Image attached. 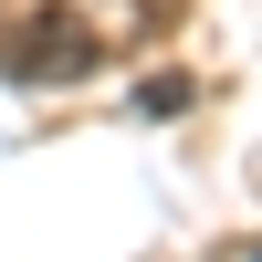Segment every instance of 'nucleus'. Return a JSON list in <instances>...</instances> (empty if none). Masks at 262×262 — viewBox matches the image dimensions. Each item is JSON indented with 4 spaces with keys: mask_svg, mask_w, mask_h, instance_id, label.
I'll return each instance as SVG.
<instances>
[{
    "mask_svg": "<svg viewBox=\"0 0 262 262\" xmlns=\"http://www.w3.org/2000/svg\"><path fill=\"white\" fill-rule=\"evenodd\" d=\"M252 262H262V252H252Z\"/></svg>",
    "mask_w": 262,
    "mask_h": 262,
    "instance_id": "nucleus-2",
    "label": "nucleus"
},
{
    "mask_svg": "<svg viewBox=\"0 0 262 262\" xmlns=\"http://www.w3.org/2000/svg\"><path fill=\"white\" fill-rule=\"evenodd\" d=\"M95 63H105L95 21H84V11H63V0H42V11L11 32V84H84Z\"/></svg>",
    "mask_w": 262,
    "mask_h": 262,
    "instance_id": "nucleus-1",
    "label": "nucleus"
}]
</instances>
